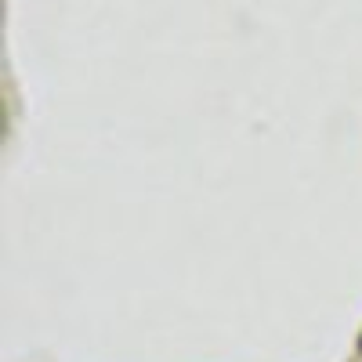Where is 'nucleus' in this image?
I'll list each match as a JSON object with an SVG mask.
<instances>
[{
  "label": "nucleus",
  "mask_w": 362,
  "mask_h": 362,
  "mask_svg": "<svg viewBox=\"0 0 362 362\" xmlns=\"http://www.w3.org/2000/svg\"><path fill=\"white\" fill-rule=\"evenodd\" d=\"M358 348H362V341H358Z\"/></svg>",
  "instance_id": "nucleus-1"
}]
</instances>
